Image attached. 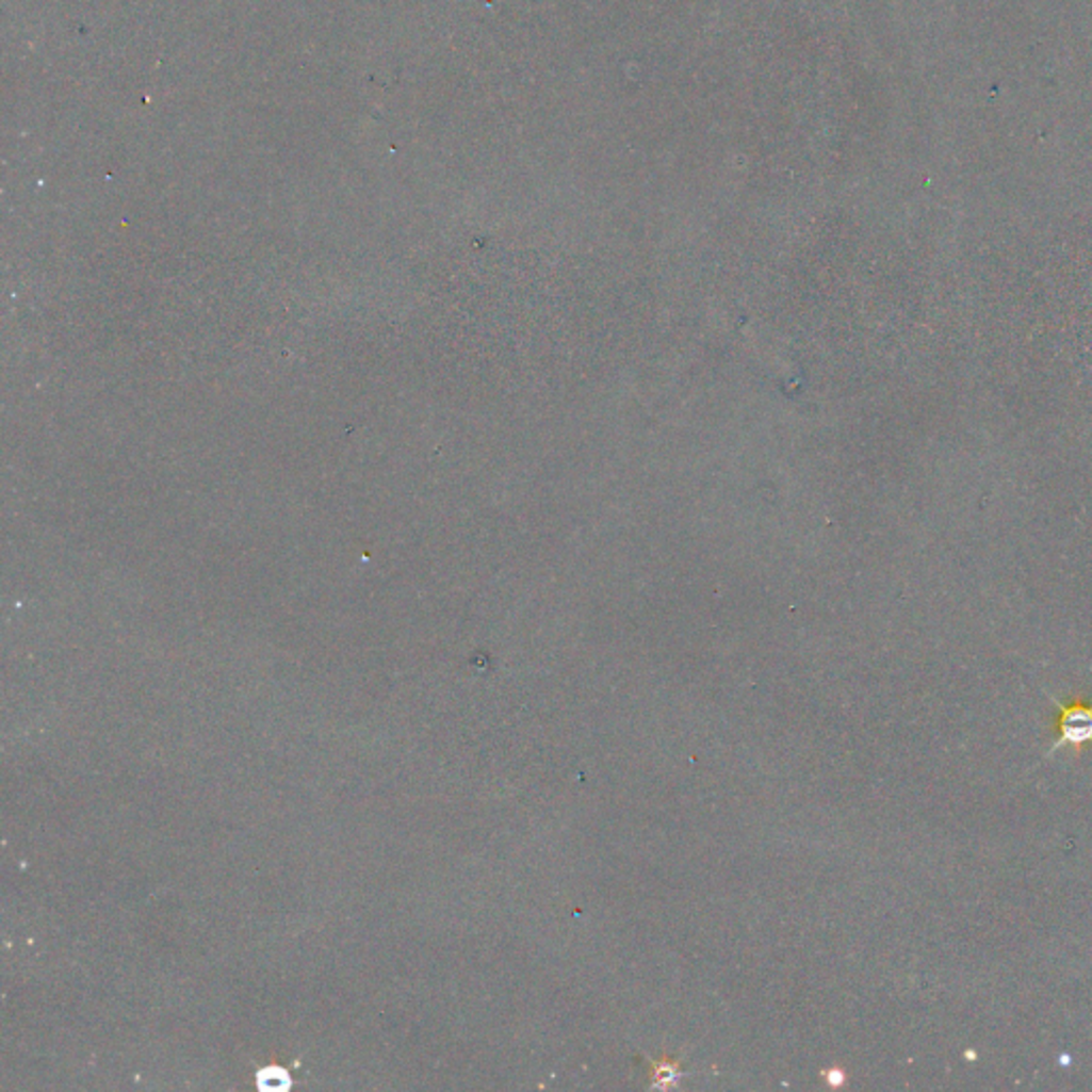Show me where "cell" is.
Instances as JSON below:
<instances>
[{"label":"cell","instance_id":"cell-1","mask_svg":"<svg viewBox=\"0 0 1092 1092\" xmlns=\"http://www.w3.org/2000/svg\"><path fill=\"white\" fill-rule=\"evenodd\" d=\"M1049 702L1056 708V738L1045 753V760L1064 747L1081 749L1083 745H1092V702L1081 698H1073L1071 702L1049 698Z\"/></svg>","mask_w":1092,"mask_h":1092}]
</instances>
